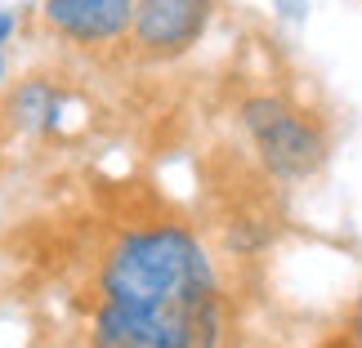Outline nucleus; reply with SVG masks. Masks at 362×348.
I'll return each instance as SVG.
<instances>
[{"mask_svg": "<svg viewBox=\"0 0 362 348\" xmlns=\"http://www.w3.org/2000/svg\"><path fill=\"white\" fill-rule=\"evenodd\" d=\"M215 18V0H134L130 45L152 63L179 59L206 36Z\"/></svg>", "mask_w": 362, "mask_h": 348, "instance_id": "3", "label": "nucleus"}, {"mask_svg": "<svg viewBox=\"0 0 362 348\" xmlns=\"http://www.w3.org/2000/svg\"><path fill=\"white\" fill-rule=\"evenodd\" d=\"M0 85H5V59H0Z\"/></svg>", "mask_w": 362, "mask_h": 348, "instance_id": "7", "label": "nucleus"}, {"mask_svg": "<svg viewBox=\"0 0 362 348\" xmlns=\"http://www.w3.org/2000/svg\"><path fill=\"white\" fill-rule=\"evenodd\" d=\"M13 27H18V18H13L9 9H0V45H5V40L13 36Z\"/></svg>", "mask_w": 362, "mask_h": 348, "instance_id": "6", "label": "nucleus"}, {"mask_svg": "<svg viewBox=\"0 0 362 348\" xmlns=\"http://www.w3.org/2000/svg\"><path fill=\"white\" fill-rule=\"evenodd\" d=\"M54 90L40 85V80H32V85H23L18 94H13V121L18 125H49L54 121Z\"/></svg>", "mask_w": 362, "mask_h": 348, "instance_id": "5", "label": "nucleus"}, {"mask_svg": "<svg viewBox=\"0 0 362 348\" xmlns=\"http://www.w3.org/2000/svg\"><path fill=\"white\" fill-rule=\"evenodd\" d=\"M49 32L76 45H112L130 32L134 0H45L40 9Z\"/></svg>", "mask_w": 362, "mask_h": 348, "instance_id": "4", "label": "nucleus"}, {"mask_svg": "<svg viewBox=\"0 0 362 348\" xmlns=\"http://www.w3.org/2000/svg\"><path fill=\"white\" fill-rule=\"evenodd\" d=\"M242 130L264 161V170L277 179H309L322 170L327 161V130L322 121L304 107L277 99V94H259V99L242 103Z\"/></svg>", "mask_w": 362, "mask_h": 348, "instance_id": "2", "label": "nucleus"}, {"mask_svg": "<svg viewBox=\"0 0 362 348\" xmlns=\"http://www.w3.org/2000/svg\"><path fill=\"white\" fill-rule=\"evenodd\" d=\"M219 286L197 295H144V299H99L90 322V348H215Z\"/></svg>", "mask_w": 362, "mask_h": 348, "instance_id": "1", "label": "nucleus"}]
</instances>
